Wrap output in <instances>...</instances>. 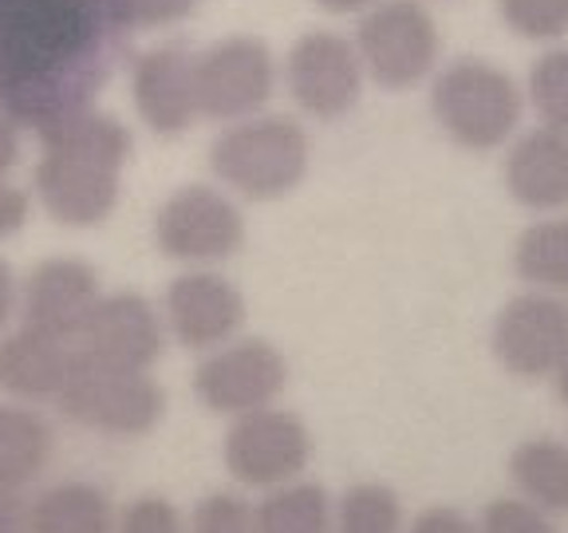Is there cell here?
Masks as SVG:
<instances>
[{"instance_id":"ac0fdd59","label":"cell","mask_w":568,"mask_h":533,"mask_svg":"<svg viewBox=\"0 0 568 533\" xmlns=\"http://www.w3.org/2000/svg\"><path fill=\"white\" fill-rule=\"evenodd\" d=\"M55 454V431L32 403H0V486L28 490Z\"/></svg>"},{"instance_id":"83f0119b","label":"cell","mask_w":568,"mask_h":533,"mask_svg":"<svg viewBox=\"0 0 568 533\" xmlns=\"http://www.w3.org/2000/svg\"><path fill=\"white\" fill-rule=\"evenodd\" d=\"M115 533H186V517L170 497L142 494L115 517Z\"/></svg>"},{"instance_id":"5b68a950","label":"cell","mask_w":568,"mask_h":533,"mask_svg":"<svg viewBox=\"0 0 568 533\" xmlns=\"http://www.w3.org/2000/svg\"><path fill=\"white\" fill-rule=\"evenodd\" d=\"M151 233L162 258L186 269H217L241 253L248 225L230 190L186 182L154 210Z\"/></svg>"},{"instance_id":"d590c367","label":"cell","mask_w":568,"mask_h":533,"mask_svg":"<svg viewBox=\"0 0 568 533\" xmlns=\"http://www.w3.org/2000/svg\"><path fill=\"white\" fill-rule=\"evenodd\" d=\"M552 383H557V395H560V403H568V360L557 368V375H552Z\"/></svg>"},{"instance_id":"277c9868","label":"cell","mask_w":568,"mask_h":533,"mask_svg":"<svg viewBox=\"0 0 568 533\" xmlns=\"http://www.w3.org/2000/svg\"><path fill=\"white\" fill-rule=\"evenodd\" d=\"M63 419L111 439H142L166 419V388L151 372L95 364L80 352L68 388L55 400Z\"/></svg>"},{"instance_id":"603a6c76","label":"cell","mask_w":568,"mask_h":533,"mask_svg":"<svg viewBox=\"0 0 568 533\" xmlns=\"http://www.w3.org/2000/svg\"><path fill=\"white\" fill-rule=\"evenodd\" d=\"M407 510L387 482H355L336 497V533H403Z\"/></svg>"},{"instance_id":"4fadbf2b","label":"cell","mask_w":568,"mask_h":533,"mask_svg":"<svg viewBox=\"0 0 568 533\" xmlns=\"http://www.w3.org/2000/svg\"><path fill=\"white\" fill-rule=\"evenodd\" d=\"M166 340L170 332L159 304L134 289H119V293L99 296L75 348L95 364L151 372L166 352Z\"/></svg>"},{"instance_id":"7402d4cb","label":"cell","mask_w":568,"mask_h":533,"mask_svg":"<svg viewBox=\"0 0 568 533\" xmlns=\"http://www.w3.org/2000/svg\"><path fill=\"white\" fill-rule=\"evenodd\" d=\"M257 533H336V502L320 482H284L257 502Z\"/></svg>"},{"instance_id":"d4e9b609","label":"cell","mask_w":568,"mask_h":533,"mask_svg":"<svg viewBox=\"0 0 568 533\" xmlns=\"http://www.w3.org/2000/svg\"><path fill=\"white\" fill-rule=\"evenodd\" d=\"M497 17L521 40H560L568 32V0H497Z\"/></svg>"},{"instance_id":"4316f807","label":"cell","mask_w":568,"mask_h":533,"mask_svg":"<svg viewBox=\"0 0 568 533\" xmlns=\"http://www.w3.org/2000/svg\"><path fill=\"white\" fill-rule=\"evenodd\" d=\"M478 533H557L545 510L529 506L525 497H494L478 517Z\"/></svg>"},{"instance_id":"30bf717a","label":"cell","mask_w":568,"mask_h":533,"mask_svg":"<svg viewBox=\"0 0 568 533\" xmlns=\"http://www.w3.org/2000/svg\"><path fill=\"white\" fill-rule=\"evenodd\" d=\"M364 60L355 52V40L332 28H312L296 36L284 56V88L308 119L332 123L355 111L364 95Z\"/></svg>"},{"instance_id":"836d02e7","label":"cell","mask_w":568,"mask_h":533,"mask_svg":"<svg viewBox=\"0 0 568 533\" xmlns=\"http://www.w3.org/2000/svg\"><path fill=\"white\" fill-rule=\"evenodd\" d=\"M17 312H20V281H17V273H12L9 261L0 258V332L12 329Z\"/></svg>"},{"instance_id":"d6986e66","label":"cell","mask_w":568,"mask_h":533,"mask_svg":"<svg viewBox=\"0 0 568 533\" xmlns=\"http://www.w3.org/2000/svg\"><path fill=\"white\" fill-rule=\"evenodd\" d=\"M28 533H115V506L95 482H55L28 502Z\"/></svg>"},{"instance_id":"2e32d148","label":"cell","mask_w":568,"mask_h":533,"mask_svg":"<svg viewBox=\"0 0 568 533\" xmlns=\"http://www.w3.org/2000/svg\"><path fill=\"white\" fill-rule=\"evenodd\" d=\"M80 364V348L71 340L48 336L40 329L0 332V395L17 403H55Z\"/></svg>"},{"instance_id":"d6a6232c","label":"cell","mask_w":568,"mask_h":533,"mask_svg":"<svg viewBox=\"0 0 568 533\" xmlns=\"http://www.w3.org/2000/svg\"><path fill=\"white\" fill-rule=\"evenodd\" d=\"M0 533H28V497H24V490L0 486Z\"/></svg>"},{"instance_id":"6da1fadb","label":"cell","mask_w":568,"mask_h":533,"mask_svg":"<svg viewBox=\"0 0 568 533\" xmlns=\"http://www.w3.org/2000/svg\"><path fill=\"white\" fill-rule=\"evenodd\" d=\"M134 139L123 119L95 107H68L40 123L32 198L63 230H95L119 205Z\"/></svg>"},{"instance_id":"f1b7e54d","label":"cell","mask_w":568,"mask_h":533,"mask_svg":"<svg viewBox=\"0 0 568 533\" xmlns=\"http://www.w3.org/2000/svg\"><path fill=\"white\" fill-rule=\"evenodd\" d=\"M119 17L134 28H170L182 24L202 9V0H115Z\"/></svg>"},{"instance_id":"ba28073f","label":"cell","mask_w":568,"mask_h":533,"mask_svg":"<svg viewBox=\"0 0 568 533\" xmlns=\"http://www.w3.org/2000/svg\"><path fill=\"white\" fill-rule=\"evenodd\" d=\"M312 431L296 411L261 408L248 415L230 419L222 439V462L237 486L276 490L296 482L312 462Z\"/></svg>"},{"instance_id":"484cf974","label":"cell","mask_w":568,"mask_h":533,"mask_svg":"<svg viewBox=\"0 0 568 533\" xmlns=\"http://www.w3.org/2000/svg\"><path fill=\"white\" fill-rule=\"evenodd\" d=\"M186 533H257V506L233 490H213L190 510Z\"/></svg>"},{"instance_id":"e575fe53","label":"cell","mask_w":568,"mask_h":533,"mask_svg":"<svg viewBox=\"0 0 568 533\" xmlns=\"http://www.w3.org/2000/svg\"><path fill=\"white\" fill-rule=\"evenodd\" d=\"M316 9L332 12V17H359V12H367L375 4V0H312Z\"/></svg>"},{"instance_id":"8992f818","label":"cell","mask_w":568,"mask_h":533,"mask_svg":"<svg viewBox=\"0 0 568 533\" xmlns=\"http://www.w3.org/2000/svg\"><path fill=\"white\" fill-rule=\"evenodd\" d=\"M352 40L367 80L387 91H407L435 76L443 56V32L423 0H375L359 12Z\"/></svg>"},{"instance_id":"8fae6325","label":"cell","mask_w":568,"mask_h":533,"mask_svg":"<svg viewBox=\"0 0 568 533\" xmlns=\"http://www.w3.org/2000/svg\"><path fill=\"white\" fill-rule=\"evenodd\" d=\"M489 352L514 380H552L568 360V296L537 289L509 296L489 329Z\"/></svg>"},{"instance_id":"cb8c5ba5","label":"cell","mask_w":568,"mask_h":533,"mask_svg":"<svg viewBox=\"0 0 568 533\" xmlns=\"http://www.w3.org/2000/svg\"><path fill=\"white\" fill-rule=\"evenodd\" d=\"M525 95H529L541 127L568 134V48H549L532 60Z\"/></svg>"},{"instance_id":"3957f363","label":"cell","mask_w":568,"mask_h":533,"mask_svg":"<svg viewBox=\"0 0 568 533\" xmlns=\"http://www.w3.org/2000/svg\"><path fill=\"white\" fill-rule=\"evenodd\" d=\"M430 115L462 151H497L521 127L525 91L506 68L466 56L435 71Z\"/></svg>"},{"instance_id":"7a4b0ae2","label":"cell","mask_w":568,"mask_h":533,"mask_svg":"<svg viewBox=\"0 0 568 533\" xmlns=\"http://www.w3.org/2000/svg\"><path fill=\"white\" fill-rule=\"evenodd\" d=\"M210 174L241 202H281L312 167V139L293 115H248L210 142Z\"/></svg>"},{"instance_id":"4dcf8cb0","label":"cell","mask_w":568,"mask_h":533,"mask_svg":"<svg viewBox=\"0 0 568 533\" xmlns=\"http://www.w3.org/2000/svg\"><path fill=\"white\" fill-rule=\"evenodd\" d=\"M32 218V194L12 182H0V241L17 238Z\"/></svg>"},{"instance_id":"1f68e13d","label":"cell","mask_w":568,"mask_h":533,"mask_svg":"<svg viewBox=\"0 0 568 533\" xmlns=\"http://www.w3.org/2000/svg\"><path fill=\"white\" fill-rule=\"evenodd\" d=\"M20 162V123L0 107V182H9V174Z\"/></svg>"},{"instance_id":"f546056e","label":"cell","mask_w":568,"mask_h":533,"mask_svg":"<svg viewBox=\"0 0 568 533\" xmlns=\"http://www.w3.org/2000/svg\"><path fill=\"white\" fill-rule=\"evenodd\" d=\"M403 533H478V522L458 506H426L410 517Z\"/></svg>"},{"instance_id":"9c48e42d","label":"cell","mask_w":568,"mask_h":533,"mask_svg":"<svg viewBox=\"0 0 568 533\" xmlns=\"http://www.w3.org/2000/svg\"><path fill=\"white\" fill-rule=\"evenodd\" d=\"M194 395L205 411L225 419L273 408L288 388V360L265 336H237L197 360Z\"/></svg>"},{"instance_id":"9a60e30c","label":"cell","mask_w":568,"mask_h":533,"mask_svg":"<svg viewBox=\"0 0 568 533\" xmlns=\"http://www.w3.org/2000/svg\"><path fill=\"white\" fill-rule=\"evenodd\" d=\"M131 99L142 127L159 139H178L197 123L194 52L186 44H159L142 52L131 71Z\"/></svg>"},{"instance_id":"e0dca14e","label":"cell","mask_w":568,"mask_h":533,"mask_svg":"<svg viewBox=\"0 0 568 533\" xmlns=\"http://www.w3.org/2000/svg\"><path fill=\"white\" fill-rule=\"evenodd\" d=\"M506 194L521 210L565 213L568 210V134L532 127L509 142L501 162Z\"/></svg>"},{"instance_id":"52a82bcc","label":"cell","mask_w":568,"mask_h":533,"mask_svg":"<svg viewBox=\"0 0 568 533\" xmlns=\"http://www.w3.org/2000/svg\"><path fill=\"white\" fill-rule=\"evenodd\" d=\"M197 115L210 123H237L261 115L276 91V56L261 36H225L194 52Z\"/></svg>"},{"instance_id":"44dd1931","label":"cell","mask_w":568,"mask_h":533,"mask_svg":"<svg viewBox=\"0 0 568 533\" xmlns=\"http://www.w3.org/2000/svg\"><path fill=\"white\" fill-rule=\"evenodd\" d=\"M514 273L537 293L568 296V213H545L517 233Z\"/></svg>"},{"instance_id":"ffe728a7","label":"cell","mask_w":568,"mask_h":533,"mask_svg":"<svg viewBox=\"0 0 568 533\" xmlns=\"http://www.w3.org/2000/svg\"><path fill=\"white\" fill-rule=\"evenodd\" d=\"M509 482L517 497L545 510L549 517L568 514V443L552 435L525 439L509 451Z\"/></svg>"},{"instance_id":"5bb4252c","label":"cell","mask_w":568,"mask_h":533,"mask_svg":"<svg viewBox=\"0 0 568 533\" xmlns=\"http://www.w3.org/2000/svg\"><path fill=\"white\" fill-rule=\"evenodd\" d=\"M103 296V276L83 258H44L20 281V320L48 336L80 340L83 324Z\"/></svg>"},{"instance_id":"7c38bea8","label":"cell","mask_w":568,"mask_h":533,"mask_svg":"<svg viewBox=\"0 0 568 533\" xmlns=\"http://www.w3.org/2000/svg\"><path fill=\"white\" fill-rule=\"evenodd\" d=\"M245 316V293L217 269H186L166 284V296H162V320H166L170 340L197 355L237 340Z\"/></svg>"}]
</instances>
